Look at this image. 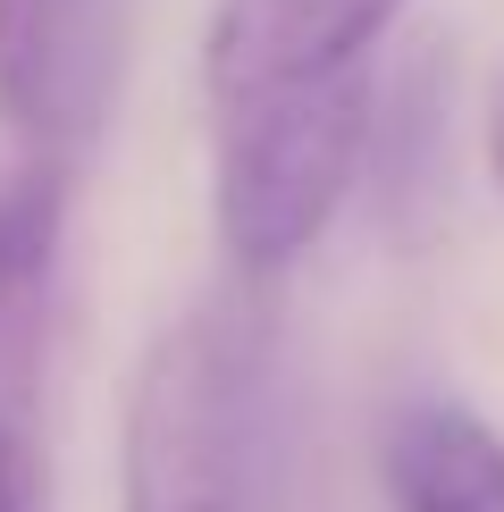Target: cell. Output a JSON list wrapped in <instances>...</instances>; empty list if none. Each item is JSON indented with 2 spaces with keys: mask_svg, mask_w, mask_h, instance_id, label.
<instances>
[{
  "mask_svg": "<svg viewBox=\"0 0 504 512\" xmlns=\"http://www.w3.org/2000/svg\"><path fill=\"white\" fill-rule=\"evenodd\" d=\"M101 101V0H0V126L68 160Z\"/></svg>",
  "mask_w": 504,
  "mask_h": 512,
  "instance_id": "obj_4",
  "label": "cell"
},
{
  "mask_svg": "<svg viewBox=\"0 0 504 512\" xmlns=\"http://www.w3.org/2000/svg\"><path fill=\"white\" fill-rule=\"evenodd\" d=\"M68 244V160L17 152L0 168V395H17L42 336V303Z\"/></svg>",
  "mask_w": 504,
  "mask_h": 512,
  "instance_id": "obj_5",
  "label": "cell"
},
{
  "mask_svg": "<svg viewBox=\"0 0 504 512\" xmlns=\"http://www.w3.org/2000/svg\"><path fill=\"white\" fill-rule=\"evenodd\" d=\"M252 504V361L219 311L152 336L118 420V512Z\"/></svg>",
  "mask_w": 504,
  "mask_h": 512,
  "instance_id": "obj_2",
  "label": "cell"
},
{
  "mask_svg": "<svg viewBox=\"0 0 504 512\" xmlns=\"http://www.w3.org/2000/svg\"><path fill=\"white\" fill-rule=\"evenodd\" d=\"M370 135H378L370 68L219 110L210 219H219V252L236 261V277H286L328 236L353 185H370Z\"/></svg>",
  "mask_w": 504,
  "mask_h": 512,
  "instance_id": "obj_1",
  "label": "cell"
},
{
  "mask_svg": "<svg viewBox=\"0 0 504 512\" xmlns=\"http://www.w3.org/2000/svg\"><path fill=\"white\" fill-rule=\"evenodd\" d=\"M370 194H378V210H387L395 236L429 227L437 194H446V68H437V59H420L395 93H378Z\"/></svg>",
  "mask_w": 504,
  "mask_h": 512,
  "instance_id": "obj_7",
  "label": "cell"
},
{
  "mask_svg": "<svg viewBox=\"0 0 504 512\" xmlns=\"http://www.w3.org/2000/svg\"><path fill=\"white\" fill-rule=\"evenodd\" d=\"M412 0H219L202 26V93L210 118L244 101L328 84L345 68H370V51L395 34Z\"/></svg>",
  "mask_w": 504,
  "mask_h": 512,
  "instance_id": "obj_3",
  "label": "cell"
},
{
  "mask_svg": "<svg viewBox=\"0 0 504 512\" xmlns=\"http://www.w3.org/2000/svg\"><path fill=\"white\" fill-rule=\"evenodd\" d=\"M479 152H488V185L504 202V68L488 76V110H479Z\"/></svg>",
  "mask_w": 504,
  "mask_h": 512,
  "instance_id": "obj_8",
  "label": "cell"
},
{
  "mask_svg": "<svg viewBox=\"0 0 504 512\" xmlns=\"http://www.w3.org/2000/svg\"><path fill=\"white\" fill-rule=\"evenodd\" d=\"M387 512H504V437L471 403H412L387 420L378 445Z\"/></svg>",
  "mask_w": 504,
  "mask_h": 512,
  "instance_id": "obj_6",
  "label": "cell"
},
{
  "mask_svg": "<svg viewBox=\"0 0 504 512\" xmlns=\"http://www.w3.org/2000/svg\"><path fill=\"white\" fill-rule=\"evenodd\" d=\"M0 512H34V504H26V462H17L9 429H0Z\"/></svg>",
  "mask_w": 504,
  "mask_h": 512,
  "instance_id": "obj_9",
  "label": "cell"
}]
</instances>
